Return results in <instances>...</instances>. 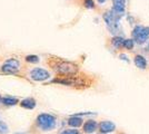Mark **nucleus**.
Returning a JSON list of instances; mask_svg holds the SVG:
<instances>
[{
    "mask_svg": "<svg viewBox=\"0 0 149 134\" xmlns=\"http://www.w3.org/2000/svg\"><path fill=\"white\" fill-rule=\"evenodd\" d=\"M25 59L26 62H28L30 64H37V63H39V60H40L39 56H37V55H27Z\"/></svg>",
    "mask_w": 149,
    "mask_h": 134,
    "instance_id": "nucleus-15",
    "label": "nucleus"
},
{
    "mask_svg": "<svg viewBox=\"0 0 149 134\" xmlns=\"http://www.w3.org/2000/svg\"><path fill=\"white\" fill-rule=\"evenodd\" d=\"M125 39L120 36H115L111 40V44L115 48H120V47H124Z\"/></svg>",
    "mask_w": 149,
    "mask_h": 134,
    "instance_id": "nucleus-14",
    "label": "nucleus"
},
{
    "mask_svg": "<svg viewBox=\"0 0 149 134\" xmlns=\"http://www.w3.org/2000/svg\"><path fill=\"white\" fill-rule=\"evenodd\" d=\"M99 130L101 133H111L116 130V125L111 121H102L99 124Z\"/></svg>",
    "mask_w": 149,
    "mask_h": 134,
    "instance_id": "nucleus-8",
    "label": "nucleus"
},
{
    "mask_svg": "<svg viewBox=\"0 0 149 134\" xmlns=\"http://www.w3.org/2000/svg\"><path fill=\"white\" fill-rule=\"evenodd\" d=\"M124 47L128 51H132L134 47H135V40L131 38V39H125V43H124Z\"/></svg>",
    "mask_w": 149,
    "mask_h": 134,
    "instance_id": "nucleus-16",
    "label": "nucleus"
},
{
    "mask_svg": "<svg viewBox=\"0 0 149 134\" xmlns=\"http://www.w3.org/2000/svg\"><path fill=\"white\" fill-rule=\"evenodd\" d=\"M119 58L121 59V60H125V62H129V59H128V57L125 55V54H120L119 55Z\"/></svg>",
    "mask_w": 149,
    "mask_h": 134,
    "instance_id": "nucleus-20",
    "label": "nucleus"
},
{
    "mask_svg": "<svg viewBox=\"0 0 149 134\" xmlns=\"http://www.w3.org/2000/svg\"><path fill=\"white\" fill-rule=\"evenodd\" d=\"M84 123V120L81 116H78V115H72L68 119V125L71 126L72 128H80Z\"/></svg>",
    "mask_w": 149,
    "mask_h": 134,
    "instance_id": "nucleus-10",
    "label": "nucleus"
},
{
    "mask_svg": "<svg viewBox=\"0 0 149 134\" xmlns=\"http://www.w3.org/2000/svg\"><path fill=\"white\" fill-rule=\"evenodd\" d=\"M9 133V126L6 122L0 121V134H8Z\"/></svg>",
    "mask_w": 149,
    "mask_h": 134,
    "instance_id": "nucleus-17",
    "label": "nucleus"
},
{
    "mask_svg": "<svg viewBox=\"0 0 149 134\" xmlns=\"http://www.w3.org/2000/svg\"><path fill=\"white\" fill-rule=\"evenodd\" d=\"M2 102V97H1V96H0V103Z\"/></svg>",
    "mask_w": 149,
    "mask_h": 134,
    "instance_id": "nucleus-22",
    "label": "nucleus"
},
{
    "mask_svg": "<svg viewBox=\"0 0 149 134\" xmlns=\"http://www.w3.org/2000/svg\"><path fill=\"white\" fill-rule=\"evenodd\" d=\"M99 125L97 124V122L93 120H88L86 121V123L84 124V132L87 134H91L93 132H96V130Z\"/></svg>",
    "mask_w": 149,
    "mask_h": 134,
    "instance_id": "nucleus-9",
    "label": "nucleus"
},
{
    "mask_svg": "<svg viewBox=\"0 0 149 134\" xmlns=\"http://www.w3.org/2000/svg\"><path fill=\"white\" fill-rule=\"evenodd\" d=\"M15 134H25V133H21V132H18V133H15Z\"/></svg>",
    "mask_w": 149,
    "mask_h": 134,
    "instance_id": "nucleus-23",
    "label": "nucleus"
},
{
    "mask_svg": "<svg viewBox=\"0 0 149 134\" xmlns=\"http://www.w3.org/2000/svg\"><path fill=\"white\" fill-rule=\"evenodd\" d=\"M61 134H81L78 130H74V128H68V130H65L62 131Z\"/></svg>",
    "mask_w": 149,
    "mask_h": 134,
    "instance_id": "nucleus-18",
    "label": "nucleus"
},
{
    "mask_svg": "<svg viewBox=\"0 0 149 134\" xmlns=\"http://www.w3.org/2000/svg\"><path fill=\"white\" fill-rule=\"evenodd\" d=\"M132 39L135 40V43L138 45L145 44L149 39V28L145 26L137 25L132 29Z\"/></svg>",
    "mask_w": 149,
    "mask_h": 134,
    "instance_id": "nucleus-4",
    "label": "nucleus"
},
{
    "mask_svg": "<svg viewBox=\"0 0 149 134\" xmlns=\"http://www.w3.org/2000/svg\"><path fill=\"white\" fill-rule=\"evenodd\" d=\"M20 67V62L16 58H9L1 66V72L5 74H15L19 70Z\"/></svg>",
    "mask_w": 149,
    "mask_h": 134,
    "instance_id": "nucleus-5",
    "label": "nucleus"
},
{
    "mask_svg": "<svg viewBox=\"0 0 149 134\" xmlns=\"http://www.w3.org/2000/svg\"><path fill=\"white\" fill-rule=\"evenodd\" d=\"M126 1L127 0H112L111 10L117 13L120 16L125 15V8H126Z\"/></svg>",
    "mask_w": 149,
    "mask_h": 134,
    "instance_id": "nucleus-7",
    "label": "nucleus"
},
{
    "mask_svg": "<svg viewBox=\"0 0 149 134\" xmlns=\"http://www.w3.org/2000/svg\"><path fill=\"white\" fill-rule=\"evenodd\" d=\"M19 104H20L21 107H24L26 109H33L36 107V105H37V102L32 97H27L25 100H22Z\"/></svg>",
    "mask_w": 149,
    "mask_h": 134,
    "instance_id": "nucleus-11",
    "label": "nucleus"
},
{
    "mask_svg": "<svg viewBox=\"0 0 149 134\" xmlns=\"http://www.w3.org/2000/svg\"><path fill=\"white\" fill-rule=\"evenodd\" d=\"M37 125L38 128L45 132L52 131L57 126V119L54 115L47 114V113L39 114L37 117Z\"/></svg>",
    "mask_w": 149,
    "mask_h": 134,
    "instance_id": "nucleus-1",
    "label": "nucleus"
},
{
    "mask_svg": "<svg viewBox=\"0 0 149 134\" xmlns=\"http://www.w3.org/2000/svg\"><path fill=\"white\" fill-rule=\"evenodd\" d=\"M29 76L35 82H45V81H48L50 78V73L44 68L38 67V68H33L31 70Z\"/></svg>",
    "mask_w": 149,
    "mask_h": 134,
    "instance_id": "nucleus-6",
    "label": "nucleus"
},
{
    "mask_svg": "<svg viewBox=\"0 0 149 134\" xmlns=\"http://www.w3.org/2000/svg\"><path fill=\"white\" fill-rule=\"evenodd\" d=\"M147 49H148V51H149V44H148V47H147Z\"/></svg>",
    "mask_w": 149,
    "mask_h": 134,
    "instance_id": "nucleus-24",
    "label": "nucleus"
},
{
    "mask_svg": "<svg viewBox=\"0 0 149 134\" xmlns=\"http://www.w3.org/2000/svg\"><path fill=\"white\" fill-rule=\"evenodd\" d=\"M52 68L56 70L57 73L61 75H74L78 72V66L71 62H59L57 64L52 65Z\"/></svg>",
    "mask_w": 149,
    "mask_h": 134,
    "instance_id": "nucleus-3",
    "label": "nucleus"
},
{
    "mask_svg": "<svg viewBox=\"0 0 149 134\" xmlns=\"http://www.w3.org/2000/svg\"><path fill=\"white\" fill-rule=\"evenodd\" d=\"M134 62H135L136 67L140 68V69H145L147 67V60L141 55H137L136 57H135V59H134Z\"/></svg>",
    "mask_w": 149,
    "mask_h": 134,
    "instance_id": "nucleus-12",
    "label": "nucleus"
},
{
    "mask_svg": "<svg viewBox=\"0 0 149 134\" xmlns=\"http://www.w3.org/2000/svg\"><path fill=\"white\" fill-rule=\"evenodd\" d=\"M121 17L123 16H120L112 10L106 11L104 13V20H105L106 25L111 34H117L119 32V20Z\"/></svg>",
    "mask_w": 149,
    "mask_h": 134,
    "instance_id": "nucleus-2",
    "label": "nucleus"
},
{
    "mask_svg": "<svg viewBox=\"0 0 149 134\" xmlns=\"http://www.w3.org/2000/svg\"><path fill=\"white\" fill-rule=\"evenodd\" d=\"M97 1H98L99 4H105V2L107 1V0H97Z\"/></svg>",
    "mask_w": 149,
    "mask_h": 134,
    "instance_id": "nucleus-21",
    "label": "nucleus"
},
{
    "mask_svg": "<svg viewBox=\"0 0 149 134\" xmlns=\"http://www.w3.org/2000/svg\"><path fill=\"white\" fill-rule=\"evenodd\" d=\"M85 7L88 8V9H93L95 8V2H93V0H85Z\"/></svg>",
    "mask_w": 149,
    "mask_h": 134,
    "instance_id": "nucleus-19",
    "label": "nucleus"
},
{
    "mask_svg": "<svg viewBox=\"0 0 149 134\" xmlns=\"http://www.w3.org/2000/svg\"><path fill=\"white\" fill-rule=\"evenodd\" d=\"M2 104L6 105V106H15L19 103L18 98L16 97H13V96H5L2 97Z\"/></svg>",
    "mask_w": 149,
    "mask_h": 134,
    "instance_id": "nucleus-13",
    "label": "nucleus"
}]
</instances>
